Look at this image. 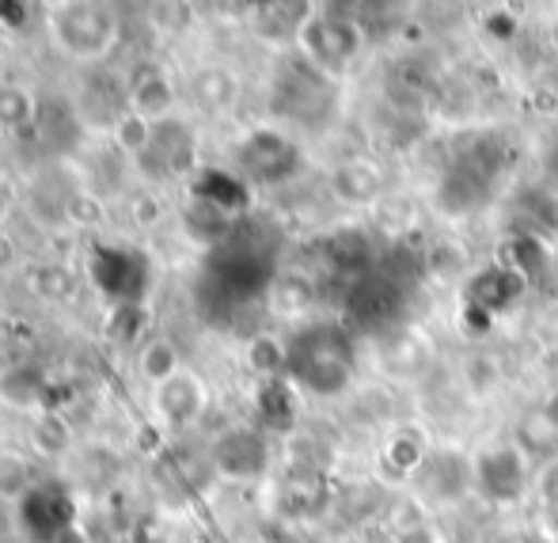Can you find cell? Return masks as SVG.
<instances>
[{"label":"cell","mask_w":558,"mask_h":543,"mask_svg":"<svg viewBox=\"0 0 558 543\" xmlns=\"http://www.w3.org/2000/svg\"><path fill=\"white\" fill-rule=\"evenodd\" d=\"M286 376L319 399L342 396L357 373V350L342 324H308L286 342Z\"/></svg>","instance_id":"cell-1"},{"label":"cell","mask_w":558,"mask_h":543,"mask_svg":"<svg viewBox=\"0 0 558 543\" xmlns=\"http://www.w3.org/2000/svg\"><path fill=\"white\" fill-rule=\"evenodd\" d=\"M368 31L361 27V20L335 12V8H316L312 20L301 27L296 46H301L304 61H308L316 73H324L327 81H342L345 69L361 58L365 50Z\"/></svg>","instance_id":"cell-2"},{"label":"cell","mask_w":558,"mask_h":543,"mask_svg":"<svg viewBox=\"0 0 558 543\" xmlns=\"http://www.w3.org/2000/svg\"><path fill=\"white\" fill-rule=\"evenodd\" d=\"M46 27L58 50L76 61H104L118 43V12L104 4H81V0L50 4Z\"/></svg>","instance_id":"cell-3"},{"label":"cell","mask_w":558,"mask_h":543,"mask_svg":"<svg viewBox=\"0 0 558 543\" xmlns=\"http://www.w3.org/2000/svg\"><path fill=\"white\" fill-rule=\"evenodd\" d=\"M301 168V148L289 141L281 130H251L247 137L235 145V176L243 183L258 186H278L296 176Z\"/></svg>","instance_id":"cell-4"},{"label":"cell","mask_w":558,"mask_h":543,"mask_svg":"<svg viewBox=\"0 0 558 543\" xmlns=\"http://www.w3.org/2000/svg\"><path fill=\"white\" fill-rule=\"evenodd\" d=\"M407 304V289L399 278L384 270H365L345 286V316L361 327H388L399 319Z\"/></svg>","instance_id":"cell-5"},{"label":"cell","mask_w":558,"mask_h":543,"mask_svg":"<svg viewBox=\"0 0 558 543\" xmlns=\"http://www.w3.org/2000/svg\"><path fill=\"white\" fill-rule=\"evenodd\" d=\"M475 486L494 506H517L529 494V460L517 445H494L475 456Z\"/></svg>","instance_id":"cell-6"},{"label":"cell","mask_w":558,"mask_h":543,"mask_svg":"<svg viewBox=\"0 0 558 543\" xmlns=\"http://www.w3.org/2000/svg\"><path fill=\"white\" fill-rule=\"evenodd\" d=\"M217 475L235 479V483H247V479H263L270 468V445L266 434L255 426H232L214 441V452H209Z\"/></svg>","instance_id":"cell-7"},{"label":"cell","mask_w":558,"mask_h":543,"mask_svg":"<svg viewBox=\"0 0 558 543\" xmlns=\"http://www.w3.org/2000/svg\"><path fill=\"white\" fill-rule=\"evenodd\" d=\"M331 107V81L304 61V65H289L274 81V110L293 122H312L316 114Z\"/></svg>","instance_id":"cell-8"},{"label":"cell","mask_w":558,"mask_h":543,"mask_svg":"<svg viewBox=\"0 0 558 543\" xmlns=\"http://www.w3.org/2000/svg\"><path fill=\"white\" fill-rule=\"evenodd\" d=\"M92 281L111 297L114 304H141L148 286V263L137 251L125 248H99L92 255Z\"/></svg>","instance_id":"cell-9"},{"label":"cell","mask_w":558,"mask_h":543,"mask_svg":"<svg viewBox=\"0 0 558 543\" xmlns=\"http://www.w3.org/2000/svg\"><path fill=\"white\" fill-rule=\"evenodd\" d=\"M414 483H418L422 498L429 506H448L475 483V460L452 452V448H434V452H426L422 468L414 471Z\"/></svg>","instance_id":"cell-10"},{"label":"cell","mask_w":558,"mask_h":543,"mask_svg":"<svg viewBox=\"0 0 558 543\" xmlns=\"http://www.w3.org/2000/svg\"><path fill=\"white\" fill-rule=\"evenodd\" d=\"M137 168L153 179H175L194 171V133L179 118L153 125V141L137 156Z\"/></svg>","instance_id":"cell-11"},{"label":"cell","mask_w":558,"mask_h":543,"mask_svg":"<svg viewBox=\"0 0 558 543\" xmlns=\"http://www.w3.org/2000/svg\"><path fill=\"white\" fill-rule=\"evenodd\" d=\"M494 183H498V179L486 176L483 168H475V164L460 156V160L445 168L441 183H437V194H434V206L441 209L445 217H468L483 206L486 194L494 191Z\"/></svg>","instance_id":"cell-12"},{"label":"cell","mask_w":558,"mask_h":543,"mask_svg":"<svg viewBox=\"0 0 558 543\" xmlns=\"http://www.w3.org/2000/svg\"><path fill=\"white\" fill-rule=\"evenodd\" d=\"M20 524L27 529L31 540L50 543L53 536L76 524V506L69 498L65 486H35L27 494V502L20 506Z\"/></svg>","instance_id":"cell-13"},{"label":"cell","mask_w":558,"mask_h":543,"mask_svg":"<svg viewBox=\"0 0 558 543\" xmlns=\"http://www.w3.org/2000/svg\"><path fill=\"white\" fill-rule=\"evenodd\" d=\"M206 403H209V391L194 373H179V376H171L168 384L153 388L156 414H160V422H163V426H171V430L194 426V422L206 414Z\"/></svg>","instance_id":"cell-14"},{"label":"cell","mask_w":558,"mask_h":543,"mask_svg":"<svg viewBox=\"0 0 558 543\" xmlns=\"http://www.w3.org/2000/svg\"><path fill=\"white\" fill-rule=\"evenodd\" d=\"M122 76L111 73H96L92 81H84L81 92V125H92V130L111 133L125 114H130V84H118Z\"/></svg>","instance_id":"cell-15"},{"label":"cell","mask_w":558,"mask_h":543,"mask_svg":"<svg viewBox=\"0 0 558 543\" xmlns=\"http://www.w3.org/2000/svg\"><path fill=\"white\" fill-rule=\"evenodd\" d=\"M130 110L145 122L160 125L175 114V81L160 61H145L130 76Z\"/></svg>","instance_id":"cell-16"},{"label":"cell","mask_w":558,"mask_h":543,"mask_svg":"<svg viewBox=\"0 0 558 543\" xmlns=\"http://www.w3.org/2000/svg\"><path fill=\"white\" fill-rule=\"evenodd\" d=\"M524 289H529V281H524L521 274L494 263L468 278V286H463V304H475V309L490 312V316H501V312L521 301Z\"/></svg>","instance_id":"cell-17"},{"label":"cell","mask_w":558,"mask_h":543,"mask_svg":"<svg viewBox=\"0 0 558 543\" xmlns=\"http://www.w3.org/2000/svg\"><path fill=\"white\" fill-rule=\"evenodd\" d=\"M0 403L23 414L50 411V376L38 365H27V361L8 365L4 373H0Z\"/></svg>","instance_id":"cell-18"},{"label":"cell","mask_w":558,"mask_h":543,"mask_svg":"<svg viewBox=\"0 0 558 543\" xmlns=\"http://www.w3.org/2000/svg\"><path fill=\"white\" fill-rule=\"evenodd\" d=\"M191 198L209 202V206H217L221 214L240 220L243 209L251 206V186L243 183L235 171L198 168V176H194V186H191Z\"/></svg>","instance_id":"cell-19"},{"label":"cell","mask_w":558,"mask_h":543,"mask_svg":"<svg viewBox=\"0 0 558 543\" xmlns=\"http://www.w3.org/2000/svg\"><path fill=\"white\" fill-rule=\"evenodd\" d=\"M183 236L194 243V248H209V251H221L228 240L235 236V217L221 214L217 206H209V202H198L191 198L183 206Z\"/></svg>","instance_id":"cell-20"},{"label":"cell","mask_w":558,"mask_h":543,"mask_svg":"<svg viewBox=\"0 0 558 543\" xmlns=\"http://www.w3.org/2000/svg\"><path fill=\"white\" fill-rule=\"evenodd\" d=\"M331 191L345 206H373L380 198V171L368 160H342L331 171Z\"/></svg>","instance_id":"cell-21"},{"label":"cell","mask_w":558,"mask_h":543,"mask_svg":"<svg viewBox=\"0 0 558 543\" xmlns=\"http://www.w3.org/2000/svg\"><path fill=\"white\" fill-rule=\"evenodd\" d=\"M255 407H258V414H263L266 426L289 434V430L296 426V414H301L296 384L289 381V376H278V381H263V384H258Z\"/></svg>","instance_id":"cell-22"},{"label":"cell","mask_w":558,"mask_h":543,"mask_svg":"<svg viewBox=\"0 0 558 543\" xmlns=\"http://www.w3.org/2000/svg\"><path fill=\"white\" fill-rule=\"evenodd\" d=\"M191 92H194V104L206 110V114H225L240 99V76L225 65H206L194 73Z\"/></svg>","instance_id":"cell-23"},{"label":"cell","mask_w":558,"mask_h":543,"mask_svg":"<svg viewBox=\"0 0 558 543\" xmlns=\"http://www.w3.org/2000/svg\"><path fill=\"white\" fill-rule=\"evenodd\" d=\"M312 12L316 8L312 4H258L251 8V27L258 31V38H266V43H281V38H293L301 35V27L312 20Z\"/></svg>","instance_id":"cell-24"},{"label":"cell","mask_w":558,"mask_h":543,"mask_svg":"<svg viewBox=\"0 0 558 543\" xmlns=\"http://www.w3.org/2000/svg\"><path fill=\"white\" fill-rule=\"evenodd\" d=\"M498 266L521 274L524 281L539 278L547 270V243L536 232H513L498 248Z\"/></svg>","instance_id":"cell-25"},{"label":"cell","mask_w":558,"mask_h":543,"mask_svg":"<svg viewBox=\"0 0 558 543\" xmlns=\"http://www.w3.org/2000/svg\"><path fill=\"white\" fill-rule=\"evenodd\" d=\"M327 258H331L335 270L361 278L365 270H373V243L361 228H338L327 240Z\"/></svg>","instance_id":"cell-26"},{"label":"cell","mask_w":558,"mask_h":543,"mask_svg":"<svg viewBox=\"0 0 558 543\" xmlns=\"http://www.w3.org/2000/svg\"><path fill=\"white\" fill-rule=\"evenodd\" d=\"M137 373H141V381L153 384V388H160V384H168L171 376L183 373V369H179L175 342H168V338H148V342H141Z\"/></svg>","instance_id":"cell-27"},{"label":"cell","mask_w":558,"mask_h":543,"mask_svg":"<svg viewBox=\"0 0 558 543\" xmlns=\"http://www.w3.org/2000/svg\"><path fill=\"white\" fill-rule=\"evenodd\" d=\"M35 491V468L15 448H0V502L4 506H23Z\"/></svg>","instance_id":"cell-28"},{"label":"cell","mask_w":558,"mask_h":543,"mask_svg":"<svg viewBox=\"0 0 558 543\" xmlns=\"http://www.w3.org/2000/svg\"><path fill=\"white\" fill-rule=\"evenodd\" d=\"M27 286L43 301H69L76 293V270L65 263H38L27 270Z\"/></svg>","instance_id":"cell-29"},{"label":"cell","mask_w":558,"mask_h":543,"mask_svg":"<svg viewBox=\"0 0 558 543\" xmlns=\"http://www.w3.org/2000/svg\"><path fill=\"white\" fill-rule=\"evenodd\" d=\"M521 214L536 228V236H558V191L555 186H529L521 194Z\"/></svg>","instance_id":"cell-30"},{"label":"cell","mask_w":558,"mask_h":543,"mask_svg":"<svg viewBox=\"0 0 558 543\" xmlns=\"http://www.w3.org/2000/svg\"><path fill=\"white\" fill-rule=\"evenodd\" d=\"M286 358H289L286 342L274 335H255L247 342V365L258 381H278V376H286Z\"/></svg>","instance_id":"cell-31"},{"label":"cell","mask_w":558,"mask_h":543,"mask_svg":"<svg viewBox=\"0 0 558 543\" xmlns=\"http://www.w3.org/2000/svg\"><path fill=\"white\" fill-rule=\"evenodd\" d=\"M31 445H35L43 456L65 452V448L73 445V426H69V422L61 419L58 411L35 414V422H31Z\"/></svg>","instance_id":"cell-32"},{"label":"cell","mask_w":558,"mask_h":543,"mask_svg":"<svg viewBox=\"0 0 558 543\" xmlns=\"http://www.w3.org/2000/svg\"><path fill=\"white\" fill-rule=\"evenodd\" d=\"M38 118V104L20 84H0V130L15 133Z\"/></svg>","instance_id":"cell-33"},{"label":"cell","mask_w":558,"mask_h":543,"mask_svg":"<svg viewBox=\"0 0 558 543\" xmlns=\"http://www.w3.org/2000/svg\"><path fill=\"white\" fill-rule=\"evenodd\" d=\"M145 324H148L145 304H114L111 316H107V338H111L114 346H137L141 350Z\"/></svg>","instance_id":"cell-34"},{"label":"cell","mask_w":558,"mask_h":543,"mask_svg":"<svg viewBox=\"0 0 558 543\" xmlns=\"http://www.w3.org/2000/svg\"><path fill=\"white\" fill-rule=\"evenodd\" d=\"M107 220V206H104V194H96L92 186H76L65 202V228H99Z\"/></svg>","instance_id":"cell-35"},{"label":"cell","mask_w":558,"mask_h":543,"mask_svg":"<svg viewBox=\"0 0 558 543\" xmlns=\"http://www.w3.org/2000/svg\"><path fill=\"white\" fill-rule=\"evenodd\" d=\"M270 301L281 316H301L304 309L312 304V286L296 274H286V278H274L270 286Z\"/></svg>","instance_id":"cell-36"},{"label":"cell","mask_w":558,"mask_h":543,"mask_svg":"<svg viewBox=\"0 0 558 543\" xmlns=\"http://www.w3.org/2000/svg\"><path fill=\"white\" fill-rule=\"evenodd\" d=\"M111 141H114L118 153H125V156H133V160H137V156L148 148V141H153V122H145V118L130 110V114H125L122 122L111 130Z\"/></svg>","instance_id":"cell-37"},{"label":"cell","mask_w":558,"mask_h":543,"mask_svg":"<svg viewBox=\"0 0 558 543\" xmlns=\"http://www.w3.org/2000/svg\"><path fill=\"white\" fill-rule=\"evenodd\" d=\"M426 452H429V448L422 445L418 437L399 434V437L388 445V463H391L396 471H403V475H414V471L422 468V460H426Z\"/></svg>","instance_id":"cell-38"},{"label":"cell","mask_w":558,"mask_h":543,"mask_svg":"<svg viewBox=\"0 0 558 543\" xmlns=\"http://www.w3.org/2000/svg\"><path fill=\"white\" fill-rule=\"evenodd\" d=\"M483 31L490 38H498V43H513L517 31H521V20H517V15L509 12V8H494V12H486Z\"/></svg>","instance_id":"cell-39"},{"label":"cell","mask_w":558,"mask_h":543,"mask_svg":"<svg viewBox=\"0 0 558 543\" xmlns=\"http://www.w3.org/2000/svg\"><path fill=\"white\" fill-rule=\"evenodd\" d=\"M130 214H133V225L137 228H156L163 220V209H160V198H156V194H141V198H133Z\"/></svg>","instance_id":"cell-40"},{"label":"cell","mask_w":558,"mask_h":543,"mask_svg":"<svg viewBox=\"0 0 558 543\" xmlns=\"http://www.w3.org/2000/svg\"><path fill=\"white\" fill-rule=\"evenodd\" d=\"M460 327L468 330L471 338H486L494 330V316L483 309H475V304H463L460 309Z\"/></svg>","instance_id":"cell-41"},{"label":"cell","mask_w":558,"mask_h":543,"mask_svg":"<svg viewBox=\"0 0 558 543\" xmlns=\"http://www.w3.org/2000/svg\"><path fill=\"white\" fill-rule=\"evenodd\" d=\"M536 491H539V498H544L547 506L558 509V460H555V463H547V468H544V475H539Z\"/></svg>","instance_id":"cell-42"},{"label":"cell","mask_w":558,"mask_h":543,"mask_svg":"<svg viewBox=\"0 0 558 543\" xmlns=\"http://www.w3.org/2000/svg\"><path fill=\"white\" fill-rule=\"evenodd\" d=\"M27 15H31L27 4H4V0H0V27H8V31L27 27Z\"/></svg>","instance_id":"cell-43"},{"label":"cell","mask_w":558,"mask_h":543,"mask_svg":"<svg viewBox=\"0 0 558 543\" xmlns=\"http://www.w3.org/2000/svg\"><path fill=\"white\" fill-rule=\"evenodd\" d=\"M50 543H92V540H88V532H84L81 524H69V529L61 532V536H53Z\"/></svg>","instance_id":"cell-44"},{"label":"cell","mask_w":558,"mask_h":543,"mask_svg":"<svg viewBox=\"0 0 558 543\" xmlns=\"http://www.w3.org/2000/svg\"><path fill=\"white\" fill-rule=\"evenodd\" d=\"M12 263H15V243L8 236H0V270H8Z\"/></svg>","instance_id":"cell-45"},{"label":"cell","mask_w":558,"mask_h":543,"mask_svg":"<svg viewBox=\"0 0 558 543\" xmlns=\"http://www.w3.org/2000/svg\"><path fill=\"white\" fill-rule=\"evenodd\" d=\"M551 43H555V50H558V20H555V27H551Z\"/></svg>","instance_id":"cell-46"},{"label":"cell","mask_w":558,"mask_h":543,"mask_svg":"<svg viewBox=\"0 0 558 543\" xmlns=\"http://www.w3.org/2000/svg\"><path fill=\"white\" fill-rule=\"evenodd\" d=\"M4 202H8V198H4V186H0V214H4Z\"/></svg>","instance_id":"cell-47"},{"label":"cell","mask_w":558,"mask_h":543,"mask_svg":"<svg viewBox=\"0 0 558 543\" xmlns=\"http://www.w3.org/2000/svg\"><path fill=\"white\" fill-rule=\"evenodd\" d=\"M137 543H163V540H156V536H145V540H137Z\"/></svg>","instance_id":"cell-48"},{"label":"cell","mask_w":558,"mask_h":543,"mask_svg":"<svg viewBox=\"0 0 558 543\" xmlns=\"http://www.w3.org/2000/svg\"><path fill=\"white\" fill-rule=\"evenodd\" d=\"M555 350H558V327H555Z\"/></svg>","instance_id":"cell-49"}]
</instances>
